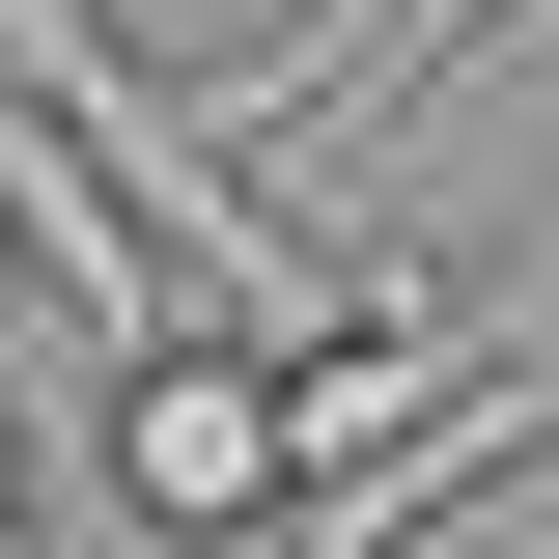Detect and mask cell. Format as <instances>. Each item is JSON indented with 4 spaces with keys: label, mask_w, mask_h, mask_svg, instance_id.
Instances as JSON below:
<instances>
[{
    "label": "cell",
    "mask_w": 559,
    "mask_h": 559,
    "mask_svg": "<svg viewBox=\"0 0 559 559\" xmlns=\"http://www.w3.org/2000/svg\"><path fill=\"white\" fill-rule=\"evenodd\" d=\"M112 503H140L168 559L280 532V364H252V336H140V364H112Z\"/></svg>",
    "instance_id": "obj_2"
},
{
    "label": "cell",
    "mask_w": 559,
    "mask_h": 559,
    "mask_svg": "<svg viewBox=\"0 0 559 559\" xmlns=\"http://www.w3.org/2000/svg\"><path fill=\"white\" fill-rule=\"evenodd\" d=\"M532 448H559V336H476L448 392L392 419V448H364V476H308V503H280V559H419L476 476H532Z\"/></svg>",
    "instance_id": "obj_1"
}]
</instances>
